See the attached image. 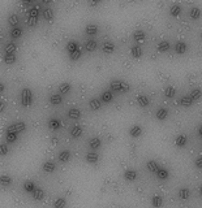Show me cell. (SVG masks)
<instances>
[{
  "instance_id": "1",
  "label": "cell",
  "mask_w": 202,
  "mask_h": 208,
  "mask_svg": "<svg viewBox=\"0 0 202 208\" xmlns=\"http://www.w3.org/2000/svg\"><path fill=\"white\" fill-rule=\"evenodd\" d=\"M21 103H22L24 107H30L33 103V92L30 88L25 87L22 91H21Z\"/></svg>"
},
{
  "instance_id": "57",
  "label": "cell",
  "mask_w": 202,
  "mask_h": 208,
  "mask_svg": "<svg viewBox=\"0 0 202 208\" xmlns=\"http://www.w3.org/2000/svg\"><path fill=\"white\" fill-rule=\"evenodd\" d=\"M200 38H201V40H202V31H201V35H200Z\"/></svg>"
},
{
  "instance_id": "55",
  "label": "cell",
  "mask_w": 202,
  "mask_h": 208,
  "mask_svg": "<svg viewBox=\"0 0 202 208\" xmlns=\"http://www.w3.org/2000/svg\"><path fill=\"white\" fill-rule=\"evenodd\" d=\"M98 4V2H95V0H94V2H89V5H97Z\"/></svg>"
},
{
  "instance_id": "31",
  "label": "cell",
  "mask_w": 202,
  "mask_h": 208,
  "mask_svg": "<svg viewBox=\"0 0 202 208\" xmlns=\"http://www.w3.org/2000/svg\"><path fill=\"white\" fill-rule=\"evenodd\" d=\"M100 100L104 103H110L112 100V91L111 90H106L102 92V96H100Z\"/></svg>"
},
{
  "instance_id": "23",
  "label": "cell",
  "mask_w": 202,
  "mask_h": 208,
  "mask_svg": "<svg viewBox=\"0 0 202 208\" xmlns=\"http://www.w3.org/2000/svg\"><path fill=\"white\" fill-rule=\"evenodd\" d=\"M48 126H50V129H52V130H57V129H60L61 122H60L59 118H51V120L48 121Z\"/></svg>"
},
{
  "instance_id": "41",
  "label": "cell",
  "mask_w": 202,
  "mask_h": 208,
  "mask_svg": "<svg viewBox=\"0 0 202 208\" xmlns=\"http://www.w3.org/2000/svg\"><path fill=\"white\" fill-rule=\"evenodd\" d=\"M63 100L61 95L60 94H52L51 96H50V103L54 104V106H56V104H60Z\"/></svg>"
},
{
  "instance_id": "29",
  "label": "cell",
  "mask_w": 202,
  "mask_h": 208,
  "mask_svg": "<svg viewBox=\"0 0 202 208\" xmlns=\"http://www.w3.org/2000/svg\"><path fill=\"white\" fill-rule=\"evenodd\" d=\"M59 160L61 163H67L70 160V152L68 150H63L60 154H59Z\"/></svg>"
},
{
  "instance_id": "47",
  "label": "cell",
  "mask_w": 202,
  "mask_h": 208,
  "mask_svg": "<svg viewBox=\"0 0 202 208\" xmlns=\"http://www.w3.org/2000/svg\"><path fill=\"white\" fill-rule=\"evenodd\" d=\"M190 17L193 20H197L201 17V9L198 8V7H193V8L190 9Z\"/></svg>"
},
{
  "instance_id": "45",
  "label": "cell",
  "mask_w": 202,
  "mask_h": 208,
  "mask_svg": "<svg viewBox=\"0 0 202 208\" xmlns=\"http://www.w3.org/2000/svg\"><path fill=\"white\" fill-rule=\"evenodd\" d=\"M16 60H17L16 54H5L4 55V61L7 64H13V63H16Z\"/></svg>"
},
{
  "instance_id": "8",
  "label": "cell",
  "mask_w": 202,
  "mask_h": 208,
  "mask_svg": "<svg viewBox=\"0 0 202 208\" xmlns=\"http://www.w3.org/2000/svg\"><path fill=\"white\" fill-rule=\"evenodd\" d=\"M129 134H131V137H134V138L140 137L142 134V128L140 125H133L131 128V130H129Z\"/></svg>"
},
{
  "instance_id": "11",
  "label": "cell",
  "mask_w": 202,
  "mask_h": 208,
  "mask_svg": "<svg viewBox=\"0 0 202 208\" xmlns=\"http://www.w3.org/2000/svg\"><path fill=\"white\" fill-rule=\"evenodd\" d=\"M177 195H179V198L181 199V200H185V199L190 198V190L188 187H181V189L179 190Z\"/></svg>"
},
{
  "instance_id": "26",
  "label": "cell",
  "mask_w": 202,
  "mask_h": 208,
  "mask_svg": "<svg viewBox=\"0 0 202 208\" xmlns=\"http://www.w3.org/2000/svg\"><path fill=\"white\" fill-rule=\"evenodd\" d=\"M151 204H153L155 208H161L163 206V198L159 195H154L151 198Z\"/></svg>"
},
{
  "instance_id": "17",
  "label": "cell",
  "mask_w": 202,
  "mask_h": 208,
  "mask_svg": "<svg viewBox=\"0 0 202 208\" xmlns=\"http://www.w3.org/2000/svg\"><path fill=\"white\" fill-rule=\"evenodd\" d=\"M186 48H188V46H186V43L185 42H177L175 44V52H177V54H185V51Z\"/></svg>"
},
{
  "instance_id": "4",
  "label": "cell",
  "mask_w": 202,
  "mask_h": 208,
  "mask_svg": "<svg viewBox=\"0 0 202 208\" xmlns=\"http://www.w3.org/2000/svg\"><path fill=\"white\" fill-rule=\"evenodd\" d=\"M123 83L124 81H119V79H115L110 83V90L112 92H121L123 91Z\"/></svg>"
},
{
  "instance_id": "33",
  "label": "cell",
  "mask_w": 202,
  "mask_h": 208,
  "mask_svg": "<svg viewBox=\"0 0 202 208\" xmlns=\"http://www.w3.org/2000/svg\"><path fill=\"white\" fill-rule=\"evenodd\" d=\"M175 94H176V88L174 86L168 85L164 87V95L167 96V98H172V96H175Z\"/></svg>"
},
{
  "instance_id": "52",
  "label": "cell",
  "mask_w": 202,
  "mask_h": 208,
  "mask_svg": "<svg viewBox=\"0 0 202 208\" xmlns=\"http://www.w3.org/2000/svg\"><path fill=\"white\" fill-rule=\"evenodd\" d=\"M57 142H59V139H57L56 137H52V138H51V143H52V144H57Z\"/></svg>"
},
{
  "instance_id": "13",
  "label": "cell",
  "mask_w": 202,
  "mask_h": 208,
  "mask_svg": "<svg viewBox=\"0 0 202 208\" xmlns=\"http://www.w3.org/2000/svg\"><path fill=\"white\" fill-rule=\"evenodd\" d=\"M81 111L78 109V108H70L68 111V116L70 118H73V120H78V118H81Z\"/></svg>"
},
{
  "instance_id": "5",
  "label": "cell",
  "mask_w": 202,
  "mask_h": 208,
  "mask_svg": "<svg viewBox=\"0 0 202 208\" xmlns=\"http://www.w3.org/2000/svg\"><path fill=\"white\" fill-rule=\"evenodd\" d=\"M42 169L45 170V172H47V173H52L54 170L56 169V165H55V163H54V161H50V160H47V161H45V163H43Z\"/></svg>"
},
{
  "instance_id": "56",
  "label": "cell",
  "mask_w": 202,
  "mask_h": 208,
  "mask_svg": "<svg viewBox=\"0 0 202 208\" xmlns=\"http://www.w3.org/2000/svg\"><path fill=\"white\" fill-rule=\"evenodd\" d=\"M200 194H201V195H202V186H201V187H200Z\"/></svg>"
},
{
  "instance_id": "19",
  "label": "cell",
  "mask_w": 202,
  "mask_h": 208,
  "mask_svg": "<svg viewBox=\"0 0 202 208\" xmlns=\"http://www.w3.org/2000/svg\"><path fill=\"white\" fill-rule=\"evenodd\" d=\"M155 116H156V118H158V120L163 121V120H166V118H167V116H168V111L166 109V108H159V109L156 111Z\"/></svg>"
},
{
  "instance_id": "20",
  "label": "cell",
  "mask_w": 202,
  "mask_h": 208,
  "mask_svg": "<svg viewBox=\"0 0 202 208\" xmlns=\"http://www.w3.org/2000/svg\"><path fill=\"white\" fill-rule=\"evenodd\" d=\"M82 128L80 125H75V126H72V129H70V135L73 137V138H77V137H80L82 134Z\"/></svg>"
},
{
  "instance_id": "46",
  "label": "cell",
  "mask_w": 202,
  "mask_h": 208,
  "mask_svg": "<svg viewBox=\"0 0 202 208\" xmlns=\"http://www.w3.org/2000/svg\"><path fill=\"white\" fill-rule=\"evenodd\" d=\"M16 51H17V46H16V43L9 42V43L5 46V54H14Z\"/></svg>"
},
{
  "instance_id": "32",
  "label": "cell",
  "mask_w": 202,
  "mask_h": 208,
  "mask_svg": "<svg viewBox=\"0 0 202 208\" xmlns=\"http://www.w3.org/2000/svg\"><path fill=\"white\" fill-rule=\"evenodd\" d=\"M70 83L69 82H63V83H60V86H59V94L61 95V94H68L69 91H70Z\"/></svg>"
},
{
  "instance_id": "42",
  "label": "cell",
  "mask_w": 202,
  "mask_h": 208,
  "mask_svg": "<svg viewBox=\"0 0 202 208\" xmlns=\"http://www.w3.org/2000/svg\"><path fill=\"white\" fill-rule=\"evenodd\" d=\"M90 147L93 148V150H97V148L100 147V144H102V142H100V139L98 137H94V138H91L90 139V142H89Z\"/></svg>"
},
{
  "instance_id": "21",
  "label": "cell",
  "mask_w": 202,
  "mask_h": 208,
  "mask_svg": "<svg viewBox=\"0 0 202 208\" xmlns=\"http://www.w3.org/2000/svg\"><path fill=\"white\" fill-rule=\"evenodd\" d=\"M18 21H20L18 14H16V13H12L11 16L8 17V24H9L12 27H17V26H18Z\"/></svg>"
},
{
  "instance_id": "7",
  "label": "cell",
  "mask_w": 202,
  "mask_h": 208,
  "mask_svg": "<svg viewBox=\"0 0 202 208\" xmlns=\"http://www.w3.org/2000/svg\"><path fill=\"white\" fill-rule=\"evenodd\" d=\"M89 106L93 111H98V109L102 108V100H100L99 98H93L89 103Z\"/></svg>"
},
{
  "instance_id": "30",
  "label": "cell",
  "mask_w": 202,
  "mask_h": 208,
  "mask_svg": "<svg viewBox=\"0 0 202 208\" xmlns=\"http://www.w3.org/2000/svg\"><path fill=\"white\" fill-rule=\"evenodd\" d=\"M11 183H12V177L7 176V174L0 176V185H2V186L7 187V186H9Z\"/></svg>"
},
{
  "instance_id": "34",
  "label": "cell",
  "mask_w": 202,
  "mask_h": 208,
  "mask_svg": "<svg viewBox=\"0 0 202 208\" xmlns=\"http://www.w3.org/2000/svg\"><path fill=\"white\" fill-rule=\"evenodd\" d=\"M170 13H171V16H179L180 13H181V7H180L179 4H172L171 5V8H170Z\"/></svg>"
},
{
  "instance_id": "39",
  "label": "cell",
  "mask_w": 202,
  "mask_h": 208,
  "mask_svg": "<svg viewBox=\"0 0 202 208\" xmlns=\"http://www.w3.org/2000/svg\"><path fill=\"white\" fill-rule=\"evenodd\" d=\"M35 183L33 182V181H25L24 182V190L26 191V192H33L34 190H35Z\"/></svg>"
},
{
  "instance_id": "54",
  "label": "cell",
  "mask_w": 202,
  "mask_h": 208,
  "mask_svg": "<svg viewBox=\"0 0 202 208\" xmlns=\"http://www.w3.org/2000/svg\"><path fill=\"white\" fill-rule=\"evenodd\" d=\"M198 134H200V137H202V125L200 126V129H198Z\"/></svg>"
},
{
  "instance_id": "27",
  "label": "cell",
  "mask_w": 202,
  "mask_h": 208,
  "mask_svg": "<svg viewBox=\"0 0 202 208\" xmlns=\"http://www.w3.org/2000/svg\"><path fill=\"white\" fill-rule=\"evenodd\" d=\"M18 138V134L16 131H7V135H5V139H7V142L8 143H13V142H16Z\"/></svg>"
},
{
  "instance_id": "35",
  "label": "cell",
  "mask_w": 202,
  "mask_h": 208,
  "mask_svg": "<svg viewBox=\"0 0 202 208\" xmlns=\"http://www.w3.org/2000/svg\"><path fill=\"white\" fill-rule=\"evenodd\" d=\"M43 17H45L46 21L52 22V20H54V11L51 8H46L45 11H43Z\"/></svg>"
},
{
  "instance_id": "2",
  "label": "cell",
  "mask_w": 202,
  "mask_h": 208,
  "mask_svg": "<svg viewBox=\"0 0 202 208\" xmlns=\"http://www.w3.org/2000/svg\"><path fill=\"white\" fill-rule=\"evenodd\" d=\"M38 17H39V9L38 7H31L29 9V18H27V25L29 26H35L38 22Z\"/></svg>"
},
{
  "instance_id": "40",
  "label": "cell",
  "mask_w": 202,
  "mask_h": 208,
  "mask_svg": "<svg viewBox=\"0 0 202 208\" xmlns=\"http://www.w3.org/2000/svg\"><path fill=\"white\" fill-rule=\"evenodd\" d=\"M22 35V29L21 27H12V30H11V36L13 39H17V38H20V36Z\"/></svg>"
},
{
  "instance_id": "44",
  "label": "cell",
  "mask_w": 202,
  "mask_h": 208,
  "mask_svg": "<svg viewBox=\"0 0 202 208\" xmlns=\"http://www.w3.org/2000/svg\"><path fill=\"white\" fill-rule=\"evenodd\" d=\"M201 96H202V90H201V88H198V87L197 88H193L192 92H190V98L193 99V102L194 100H198Z\"/></svg>"
},
{
  "instance_id": "28",
  "label": "cell",
  "mask_w": 202,
  "mask_h": 208,
  "mask_svg": "<svg viewBox=\"0 0 202 208\" xmlns=\"http://www.w3.org/2000/svg\"><path fill=\"white\" fill-rule=\"evenodd\" d=\"M145 36H146V34H145V31H143V30H136L134 34H133L134 40L136 42H140V43H142V40L145 39Z\"/></svg>"
},
{
  "instance_id": "24",
  "label": "cell",
  "mask_w": 202,
  "mask_h": 208,
  "mask_svg": "<svg viewBox=\"0 0 202 208\" xmlns=\"http://www.w3.org/2000/svg\"><path fill=\"white\" fill-rule=\"evenodd\" d=\"M98 160H99V156L95 152H89L86 155V161L89 164H95V163H98Z\"/></svg>"
},
{
  "instance_id": "10",
  "label": "cell",
  "mask_w": 202,
  "mask_h": 208,
  "mask_svg": "<svg viewBox=\"0 0 202 208\" xmlns=\"http://www.w3.org/2000/svg\"><path fill=\"white\" fill-rule=\"evenodd\" d=\"M33 194V198L35 200H42V199H45V190L41 189V187H35V190L31 192Z\"/></svg>"
},
{
  "instance_id": "51",
  "label": "cell",
  "mask_w": 202,
  "mask_h": 208,
  "mask_svg": "<svg viewBox=\"0 0 202 208\" xmlns=\"http://www.w3.org/2000/svg\"><path fill=\"white\" fill-rule=\"evenodd\" d=\"M4 111H5V104L4 102H0V113L4 112Z\"/></svg>"
},
{
  "instance_id": "43",
  "label": "cell",
  "mask_w": 202,
  "mask_h": 208,
  "mask_svg": "<svg viewBox=\"0 0 202 208\" xmlns=\"http://www.w3.org/2000/svg\"><path fill=\"white\" fill-rule=\"evenodd\" d=\"M54 207L55 208H65L67 207V200L64 198H57L54 202Z\"/></svg>"
},
{
  "instance_id": "37",
  "label": "cell",
  "mask_w": 202,
  "mask_h": 208,
  "mask_svg": "<svg viewBox=\"0 0 202 208\" xmlns=\"http://www.w3.org/2000/svg\"><path fill=\"white\" fill-rule=\"evenodd\" d=\"M95 48H97V42H95L94 39H90V40L86 42V44H85V50L88 51V52L95 51Z\"/></svg>"
},
{
  "instance_id": "53",
  "label": "cell",
  "mask_w": 202,
  "mask_h": 208,
  "mask_svg": "<svg viewBox=\"0 0 202 208\" xmlns=\"http://www.w3.org/2000/svg\"><path fill=\"white\" fill-rule=\"evenodd\" d=\"M4 90H5V86H4V83H3V82H0V94H2Z\"/></svg>"
},
{
  "instance_id": "15",
  "label": "cell",
  "mask_w": 202,
  "mask_h": 208,
  "mask_svg": "<svg viewBox=\"0 0 202 208\" xmlns=\"http://www.w3.org/2000/svg\"><path fill=\"white\" fill-rule=\"evenodd\" d=\"M146 167H147V169L150 170V172H153V173H156L158 172V169H159L161 167H159V164L155 161V160H149L147 163H146Z\"/></svg>"
},
{
  "instance_id": "6",
  "label": "cell",
  "mask_w": 202,
  "mask_h": 208,
  "mask_svg": "<svg viewBox=\"0 0 202 208\" xmlns=\"http://www.w3.org/2000/svg\"><path fill=\"white\" fill-rule=\"evenodd\" d=\"M179 104H180V106H183V107H190L193 104V99L190 98V95H184V96L180 98Z\"/></svg>"
},
{
  "instance_id": "18",
  "label": "cell",
  "mask_w": 202,
  "mask_h": 208,
  "mask_svg": "<svg viewBox=\"0 0 202 208\" xmlns=\"http://www.w3.org/2000/svg\"><path fill=\"white\" fill-rule=\"evenodd\" d=\"M85 31L88 35H95L98 33V26L95 24H88L85 27Z\"/></svg>"
},
{
  "instance_id": "50",
  "label": "cell",
  "mask_w": 202,
  "mask_h": 208,
  "mask_svg": "<svg viewBox=\"0 0 202 208\" xmlns=\"http://www.w3.org/2000/svg\"><path fill=\"white\" fill-rule=\"evenodd\" d=\"M196 167L202 169V156H198V158L196 159Z\"/></svg>"
},
{
  "instance_id": "38",
  "label": "cell",
  "mask_w": 202,
  "mask_h": 208,
  "mask_svg": "<svg viewBox=\"0 0 202 208\" xmlns=\"http://www.w3.org/2000/svg\"><path fill=\"white\" fill-rule=\"evenodd\" d=\"M131 54H132L133 57L138 59V57L142 56V48H141L140 46H133V47L131 48Z\"/></svg>"
},
{
  "instance_id": "49",
  "label": "cell",
  "mask_w": 202,
  "mask_h": 208,
  "mask_svg": "<svg viewBox=\"0 0 202 208\" xmlns=\"http://www.w3.org/2000/svg\"><path fill=\"white\" fill-rule=\"evenodd\" d=\"M69 57L72 59V60H78V59H80L81 57V48H78L76 52H73V54H72V55H69Z\"/></svg>"
},
{
  "instance_id": "14",
  "label": "cell",
  "mask_w": 202,
  "mask_h": 208,
  "mask_svg": "<svg viewBox=\"0 0 202 208\" xmlns=\"http://www.w3.org/2000/svg\"><path fill=\"white\" fill-rule=\"evenodd\" d=\"M156 176H158V178H161V180H167L170 177V172H168V169H166L164 167H161L158 169Z\"/></svg>"
},
{
  "instance_id": "22",
  "label": "cell",
  "mask_w": 202,
  "mask_h": 208,
  "mask_svg": "<svg viewBox=\"0 0 202 208\" xmlns=\"http://www.w3.org/2000/svg\"><path fill=\"white\" fill-rule=\"evenodd\" d=\"M124 178L127 181H134L137 178V172L133 170V169H128V170H125V173H124Z\"/></svg>"
},
{
  "instance_id": "9",
  "label": "cell",
  "mask_w": 202,
  "mask_h": 208,
  "mask_svg": "<svg viewBox=\"0 0 202 208\" xmlns=\"http://www.w3.org/2000/svg\"><path fill=\"white\" fill-rule=\"evenodd\" d=\"M102 51L104 52V54H112V52L115 51V44L112 42H104L102 44Z\"/></svg>"
},
{
  "instance_id": "48",
  "label": "cell",
  "mask_w": 202,
  "mask_h": 208,
  "mask_svg": "<svg viewBox=\"0 0 202 208\" xmlns=\"http://www.w3.org/2000/svg\"><path fill=\"white\" fill-rule=\"evenodd\" d=\"M9 148H8V144L5 143H0V156H5L7 154H8Z\"/></svg>"
},
{
  "instance_id": "16",
  "label": "cell",
  "mask_w": 202,
  "mask_h": 208,
  "mask_svg": "<svg viewBox=\"0 0 202 208\" xmlns=\"http://www.w3.org/2000/svg\"><path fill=\"white\" fill-rule=\"evenodd\" d=\"M78 48V44H77V42H75V40H69L68 43H67V52L69 55H72L73 52H76Z\"/></svg>"
},
{
  "instance_id": "36",
  "label": "cell",
  "mask_w": 202,
  "mask_h": 208,
  "mask_svg": "<svg viewBox=\"0 0 202 208\" xmlns=\"http://www.w3.org/2000/svg\"><path fill=\"white\" fill-rule=\"evenodd\" d=\"M185 143H186V137H185L184 134H180V135L176 137V139H175V146H177V147H184Z\"/></svg>"
},
{
  "instance_id": "3",
  "label": "cell",
  "mask_w": 202,
  "mask_h": 208,
  "mask_svg": "<svg viewBox=\"0 0 202 208\" xmlns=\"http://www.w3.org/2000/svg\"><path fill=\"white\" fill-rule=\"evenodd\" d=\"M25 129H26L25 122H24V121H18V122H14V124L9 125L8 129H7V131H16L17 134H18V133L25 131Z\"/></svg>"
},
{
  "instance_id": "12",
  "label": "cell",
  "mask_w": 202,
  "mask_h": 208,
  "mask_svg": "<svg viewBox=\"0 0 202 208\" xmlns=\"http://www.w3.org/2000/svg\"><path fill=\"white\" fill-rule=\"evenodd\" d=\"M137 103H138L141 107H147L149 104H150V99L147 98L146 95L141 94V95H138V96H137Z\"/></svg>"
},
{
  "instance_id": "25",
  "label": "cell",
  "mask_w": 202,
  "mask_h": 208,
  "mask_svg": "<svg viewBox=\"0 0 202 208\" xmlns=\"http://www.w3.org/2000/svg\"><path fill=\"white\" fill-rule=\"evenodd\" d=\"M170 42L168 40H161L158 43V51L159 52H167L170 50Z\"/></svg>"
}]
</instances>
